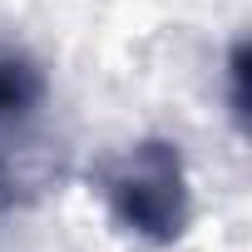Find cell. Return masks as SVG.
Masks as SVG:
<instances>
[{
	"mask_svg": "<svg viewBox=\"0 0 252 252\" xmlns=\"http://www.w3.org/2000/svg\"><path fill=\"white\" fill-rule=\"evenodd\" d=\"M94 188L109 218L149 247H168L188 227V168L178 144L168 139H139L124 154L104 158L94 168Z\"/></svg>",
	"mask_w": 252,
	"mask_h": 252,
	"instance_id": "cell-1",
	"label": "cell"
},
{
	"mask_svg": "<svg viewBox=\"0 0 252 252\" xmlns=\"http://www.w3.org/2000/svg\"><path fill=\"white\" fill-rule=\"evenodd\" d=\"M45 104V74L30 55L0 50V124H20Z\"/></svg>",
	"mask_w": 252,
	"mask_h": 252,
	"instance_id": "cell-2",
	"label": "cell"
},
{
	"mask_svg": "<svg viewBox=\"0 0 252 252\" xmlns=\"http://www.w3.org/2000/svg\"><path fill=\"white\" fill-rule=\"evenodd\" d=\"M0 198H5V193H0Z\"/></svg>",
	"mask_w": 252,
	"mask_h": 252,
	"instance_id": "cell-3",
	"label": "cell"
}]
</instances>
